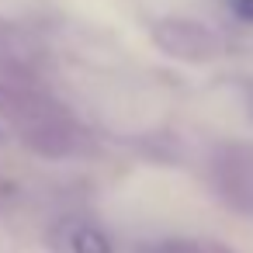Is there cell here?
I'll list each match as a JSON object with an SVG mask.
<instances>
[{
  "instance_id": "obj_1",
  "label": "cell",
  "mask_w": 253,
  "mask_h": 253,
  "mask_svg": "<svg viewBox=\"0 0 253 253\" xmlns=\"http://www.w3.org/2000/svg\"><path fill=\"white\" fill-rule=\"evenodd\" d=\"M0 118L11 122V128L21 135V142L32 153L49 160L73 156L84 139L73 115L39 84L25 80L21 70L14 66H11V77H0Z\"/></svg>"
},
{
  "instance_id": "obj_2",
  "label": "cell",
  "mask_w": 253,
  "mask_h": 253,
  "mask_svg": "<svg viewBox=\"0 0 253 253\" xmlns=\"http://www.w3.org/2000/svg\"><path fill=\"white\" fill-rule=\"evenodd\" d=\"M149 39L163 56H170L177 63H187V66H205V63H215L222 56L218 32H211L198 18H184V14L156 18L149 25Z\"/></svg>"
},
{
  "instance_id": "obj_3",
  "label": "cell",
  "mask_w": 253,
  "mask_h": 253,
  "mask_svg": "<svg viewBox=\"0 0 253 253\" xmlns=\"http://www.w3.org/2000/svg\"><path fill=\"white\" fill-rule=\"evenodd\" d=\"M211 187L232 211L253 218V142H222L211 153Z\"/></svg>"
},
{
  "instance_id": "obj_4",
  "label": "cell",
  "mask_w": 253,
  "mask_h": 253,
  "mask_svg": "<svg viewBox=\"0 0 253 253\" xmlns=\"http://www.w3.org/2000/svg\"><path fill=\"white\" fill-rule=\"evenodd\" d=\"M52 243L59 253H115V243L111 236L87 222V218H66L52 229Z\"/></svg>"
},
{
  "instance_id": "obj_5",
  "label": "cell",
  "mask_w": 253,
  "mask_h": 253,
  "mask_svg": "<svg viewBox=\"0 0 253 253\" xmlns=\"http://www.w3.org/2000/svg\"><path fill=\"white\" fill-rule=\"evenodd\" d=\"M135 253H236V250L208 236H160V239L139 243Z\"/></svg>"
},
{
  "instance_id": "obj_6",
  "label": "cell",
  "mask_w": 253,
  "mask_h": 253,
  "mask_svg": "<svg viewBox=\"0 0 253 253\" xmlns=\"http://www.w3.org/2000/svg\"><path fill=\"white\" fill-rule=\"evenodd\" d=\"M225 7H229V14H232L236 21L253 25V0H225Z\"/></svg>"
},
{
  "instance_id": "obj_7",
  "label": "cell",
  "mask_w": 253,
  "mask_h": 253,
  "mask_svg": "<svg viewBox=\"0 0 253 253\" xmlns=\"http://www.w3.org/2000/svg\"><path fill=\"white\" fill-rule=\"evenodd\" d=\"M239 90H243V104H246V115H250V122H253V80H243V84H239Z\"/></svg>"
}]
</instances>
